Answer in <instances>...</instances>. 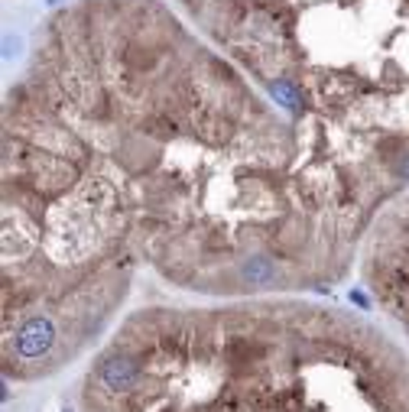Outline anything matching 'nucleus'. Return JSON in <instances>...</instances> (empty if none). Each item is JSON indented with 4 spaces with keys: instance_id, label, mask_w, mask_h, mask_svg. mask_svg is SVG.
Instances as JSON below:
<instances>
[{
    "instance_id": "4",
    "label": "nucleus",
    "mask_w": 409,
    "mask_h": 412,
    "mask_svg": "<svg viewBox=\"0 0 409 412\" xmlns=\"http://www.w3.org/2000/svg\"><path fill=\"white\" fill-rule=\"evenodd\" d=\"M244 276H247L250 283H263V279H269V276H273V270H269L267 260H250L247 270H244Z\"/></svg>"
},
{
    "instance_id": "3",
    "label": "nucleus",
    "mask_w": 409,
    "mask_h": 412,
    "mask_svg": "<svg viewBox=\"0 0 409 412\" xmlns=\"http://www.w3.org/2000/svg\"><path fill=\"white\" fill-rule=\"evenodd\" d=\"M269 91H273V97H276L286 111H299V91H296L289 82H273Z\"/></svg>"
},
{
    "instance_id": "2",
    "label": "nucleus",
    "mask_w": 409,
    "mask_h": 412,
    "mask_svg": "<svg viewBox=\"0 0 409 412\" xmlns=\"http://www.w3.org/2000/svg\"><path fill=\"white\" fill-rule=\"evenodd\" d=\"M97 377H101V386L111 393H130L137 383H140V364L130 357H111L101 364L97 370Z\"/></svg>"
},
{
    "instance_id": "6",
    "label": "nucleus",
    "mask_w": 409,
    "mask_h": 412,
    "mask_svg": "<svg viewBox=\"0 0 409 412\" xmlns=\"http://www.w3.org/2000/svg\"><path fill=\"white\" fill-rule=\"evenodd\" d=\"M403 176L409 179V156H406V162H403Z\"/></svg>"
},
{
    "instance_id": "5",
    "label": "nucleus",
    "mask_w": 409,
    "mask_h": 412,
    "mask_svg": "<svg viewBox=\"0 0 409 412\" xmlns=\"http://www.w3.org/2000/svg\"><path fill=\"white\" fill-rule=\"evenodd\" d=\"M351 302H357L361 308H367V296H364V292H351Z\"/></svg>"
},
{
    "instance_id": "7",
    "label": "nucleus",
    "mask_w": 409,
    "mask_h": 412,
    "mask_svg": "<svg viewBox=\"0 0 409 412\" xmlns=\"http://www.w3.org/2000/svg\"><path fill=\"white\" fill-rule=\"evenodd\" d=\"M46 3H62V0H46Z\"/></svg>"
},
{
    "instance_id": "1",
    "label": "nucleus",
    "mask_w": 409,
    "mask_h": 412,
    "mask_svg": "<svg viewBox=\"0 0 409 412\" xmlns=\"http://www.w3.org/2000/svg\"><path fill=\"white\" fill-rule=\"evenodd\" d=\"M55 344V328L49 318H30L17 335V354L20 357H43L46 350Z\"/></svg>"
}]
</instances>
